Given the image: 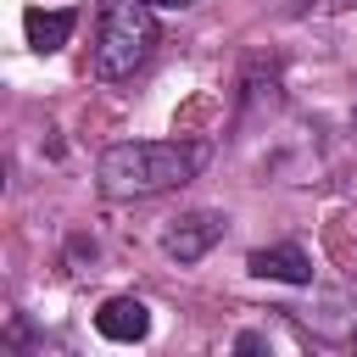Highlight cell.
Segmentation results:
<instances>
[{
    "mask_svg": "<svg viewBox=\"0 0 357 357\" xmlns=\"http://www.w3.org/2000/svg\"><path fill=\"white\" fill-rule=\"evenodd\" d=\"M156 39H162L156 6H145V0H106L100 6V28H95V78H106V84L134 78L151 61Z\"/></svg>",
    "mask_w": 357,
    "mask_h": 357,
    "instance_id": "obj_2",
    "label": "cell"
},
{
    "mask_svg": "<svg viewBox=\"0 0 357 357\" xmlns=\"http://www.w3.org/2000/svg\"><path fill=\"white\" fill-rule=\"evenodd\" d=\"M201 162H206V145H190V139H123L100 151L95 184L112 201H151L190 184Z\"/></svg>",
    "mask_w": 357,
    "mask_h": 357,
    "instance_id": "obj_1",
    "label": "cell"
},
{
    "mask_svg": "<svg viewBox=\"0 0 357 357\" xmlns=\"http://www.w3.org/2000/svg\"><path fill=\"white\" fill-rule=\"evenodd\" d=\"M223 229H229L223 212H184V218H173V223L162 229V251H167L173 262H201V257L223 240Z\"/></svg>",
    "mask_w": 357,
    "mask_h": 357,
    "instance_id": "obj_3",
    "label": "cell"
},
{
    "mask_svg": "<svg viewBox=\"0 0 357 357\" xmlns=\"http://www.w3.org/2000/svg\"><path fill=\"white\" fill-rule=\"evenodd\" d=\"M95 329L106 340H117V346H134V340L151 335V307L139 296H106L100 312H95Z\"/></svg>",
    "mask_w": 357,
    "mask_h": 357,
    "instance_id": "obj_5",
    "label": "cell"
},
{
    "mask_svg": "<svg viewBox=\"0 0 357 357\" xmlns=\"http://www.w3.org/2000/svg\"><path fill=\"white\" fill-rule=\"evenodd\" d=\"M145 6H156V11H190L195 0H145Z\"/></svg>",
    "mask_w": 357,
    "mask_h": 357,
    "instance_id": "obj_7",
    "label": "cell"
},
{
    "mask_svg": "<svg viewBox=\"0 0 357 357\" xmlns=\"http://www.w3.org/2000/svg\"><path fill=\"white\" fill-rule=\"evenodd\" d=\"M245 273L251 279H273V284H312V257L301 251V245H257L251 257H245Z\"/></svg>",
    "mask_w": 357,
    "mask_h": 357,
    "instance_id": "obj_4",
    "label": "cell"
},
{
    "mask_svg": "<svg viewBox=\"0 0 357 357\" xmlns=\"http://www.w3.org/2000/svg\"><path fill=\"white\" fill-rule=\"evenodd\" d=\"M351 340H357V335H351Z\"/></svg>",
    "mask_w": 357,
    "mask_h": 357,
    "instance_id": "obj_8",
    "label": "cell"
},
{
    "mask_svg": "<svg viewBox=\"0 0 357 357\" xmlns=\"http://www.w3.org/2000/svg\"><path fill=\"white\" fill-rule=\"evenodd\" d=\"M73 28H78V11H67V6H56V11L28 6V11H22V33H28V45H33L39 56H56V50L73 39Z\"/></svg>",
    "mask_w": 357,
    "mask_h": 357,
    "instance_id": "obj_6",
    "label": "cell"
}]
</instances>
